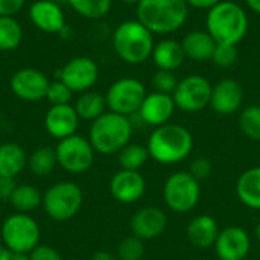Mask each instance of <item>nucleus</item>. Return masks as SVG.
<instances>
[{"label": "nucleus", "mask_w": 260, "mask_h": 260, "mask_svg": "<svg viewBox=\"0 0 260 260\" xmlns=\"http://www.w3.org/2000/svg\"><path fill=\"white\" fill-rule=\"evenodd\" d=\"M15 187H17L15 178L0 177V203H9Z\"/></svg>", "instance_id": "58836bf2"}, {"label": "nucleus", "mask_w": 260, "mask_h": 260, "mask_svg": "<svg viewBox=\"0 0 260 260\" xmlns=\"http://www.w3.org/2000/svg\"><path fill=\"white\" fill-rule=\"evenodd\" d=\"M254 232H256V238H257V241L260 242V221L257 222V225H256V230H254Z\"/></svg>", "instance_id": "de8ad7c7"}, {"label": "nucleus", "mask_w": 260, "mask_h": 260, "mask_svg": "<svg viewBox=\"0 0 260 260\" xmlns=\"http://www.w3.org/2000/svg\"><path fill=\"white\" fill-rule=\"evenodd\" d=\"M175 102L172 94L160 93V91H151L146 94L140 110L139 117L143 123L151 126H161L169 123L175 113Z\"/></svg>", "instance_id": "6ab92c4d"}, {"label": "nucleus", "mask_w": 260, "mask_h": 260, "mask_svg": "<svg viewBox=\"0 0 260 260\" xmlns=\"http://www.w3.org/2000/svg\"><path fill=\"white\" fill-rule=\"evenodd\" d=\"M201 198L200 181L187 171H178L168 177L163 186V200L175 213H187L197 207Z\"/></svg>", "instance_id": "6e6552de"}, {"label": "nucleus", "mask_w": 260, "mask_h": 260, "mask_svg": "<svg viewBox=\"0 0 260 260\" xmlns=\"http://www.w3.org/2000/svg\"><path fill=\"white\" fill-rule=\"evenodd\" d=\"M27 168L26 151L14 142L0 145V177L15 178Z\"/></svg>", "instance_id": "393cba45"}, {"label": "nucleus", "mask_w": 260, "mask_h": 260, "mask_svg": "<svg viewBox=\"0 0 260 260\" xmlns=\"http://www.w3.org/2000/svg\"><path fill=\"white\" fill-rule=\"evenodd\" d=\"M23 41V27L14 17H0V52L15 50Z\"/></svg>", "instance_id": "c85d7f7f"}, {"label": "nucleus", "mask_w": 260, "mask_h": 260, "mask_svg": "<svg viewBox=\"0 0 260 260\" xmlns=\"http://www.w3.org/2000/svg\"><path fill=\"white\" fill-rule=\"evenodd\" d=\"M145 256V241L131 235L120 241L117 245L116 257L119 260H143Z\"/></svg>", "instance_id": "473e14b6"}, {"label": "nucleus", "mask_w": 260, "mask_h": 260, "mask_svg": "<svg viewBox=\"0 0 260 260\" xmlns=\"http://www.w3.org/2000/svg\"><path fill=\"white\" fill-rule=\"evenodd\" d=\"M245 3H247V6H248L253 12L260 14V0H245Z\"/></svg>", "instance_id": "c03bdc74"}, {"label": "nucleus", "mask_w": 260, "mask_h": 260, "mask_svg": "<svg viewBox=\"0 0 260 260\" xmlns=\"http://www.w3.org/2000/svg\"><path fill=\"white\" fill-rule=\"evenodd\" d=\"M149 157L161 165H174L187 158L193 149L192 133L178 123L157 126L146 143Z\"/></svg>", "instance_id": "f257e3e1"}, {"label": "nucleus", "mask_w": 260, "mask_h": 260, "mask_svg": "<svg viewBox=\"0 0 260 260\" xmlns=\"http://www.w3.org/2000/svg\"><path fill=\"white\" fill-rule=\"evenodd\" d=\"M133 137V123L129 117L107 111L101 117L91 122L88 131V140L101 155L119 154Z\"/></svg>", "instance_id": "20e7f679"}, {"label": "nucleus", "mask_w": 260, "mask_h": 260, "mask_svg": "<svg viewBox=\"0 0 260 260\" xmlns=\"http://www.w3.org/2000/svg\"><path fill=\"white\" fill-rule=\"evenodd\" d=\"M84 203V192L75 181H58L43 193L44 213L58 222L69 221L78 215Z\"/></svg>", "instance_id": "423d86ee"}, {"label": "nucleus", "mask_w": 260, "mask_h": 260, "mask_svg": "<svg viewBox=\"0 0 260 260\" xmlns=\"http://www.w3.org/2000/svg\"><path fill=\"white\" fill-rule=\"evenodd\" d=\"M168 227L166 213L155 206H146L139 209L129 221V229L134 236L142 241L157 239L165 233Z\"/></svg>", "instance_id": "dca6fc26"}, {"label": "nucleus", "mask_w": 260, "mask_h": 260, "mask_svg": "<svg viewBox=\"0 0 260 260\" xmlns=\"http://www.w3.org/2000/svg\"><path fill=\"white\" fill-rule=\"evenodd\" d=\"M151 58L158 70L175 72L177 69H180L183 66L186 55H184L181 41H177L172 38H165V40L155 43Z\"/></svg>", "instance_id": "5701e85b"}, {"label": "nucleus", "mask_w": 260, "mask_h": 260, "mask_svg": "<svg viewBox=\"0 0 260 260\" xmlns=\"http://www.w3.org/2000/svg\"><path fill=\"white\" fill-rule=\"evenodd\" d=\"M11 251L6 248V245L3 242H0V260H9L11 259Z\"/></svg>", "instance_id": "37998d69"}, {"label": "nucleus", "mask_w": 260, "mask_h": 260, "mask_svg": "<svg viewBox=\"0 0 260 260\" xmlns=\"http://www.w3.org/2000/svg\"><path fill=\"white\" fill-rule=\"evenodd\" d=\"M43 203V193L32 184H17L9 204L18 213H30Z\"/></svg>", "instance_id": "bb28decb"}, {"label": "nucleus", "mask_w": 260, "mask_h": 260, "mask_svg": "<svg viewBox=\"0 0 260 260\" xmlns=\"http://www.w3.org/2000/svg\"><path fill=\"white\" fill-rule=\"evenodd\" d=\"M206 30L212 35L216 44L238 46L248 32V15L236 2L221 0L216 6L207 11Z\"/></svg>", "instance_id": "7ed1b4c3"}, {"label": "nucleus", "mask_w": 260, "mask_h": 260, "mask_svg": "<svg viewBox=\"0 0 260 260\" xmlns=\"http://www.w3.org/2000/svg\"><path fill=\"white\" fill-rule=\"evenodd\" d=\"M181 46L187 59L195 62H207L212 61L213 52L216 49V41L207 30H190L181 40Z\"/></svg>", "instance_id": "4be33fe9"}, {"label": "nucleus", "mask_w": 260, "mask_h": 260, "mask_svg": "<svg viewBox=\"0 0 260 260\" xmlns=\"http://www.w3.org/2000/svg\"><path fill=\"white\" fill-rule=\"evenodd\" d=\"M67 3L81 17L88 20H99L110 12L113 0H67Z\"/></svg>", "instance_id": "7c9ffc66"}, {"label": "nucleus", "mask_w": 260, "mask_h": 260, "mask_svg": "<svg viewBox=\"0 0 260 260\" xmlns=\"http://www.w3.org/2000/svg\"><path fill=\"white\" fill-rule=\"evenodd\" d=\"M26 0H0V17H14Z\"/></svg>", "instance_id": "ea45409f"}, {"label": "nucleus", "mask_w": 260, "mask_h": 260, "mask_svg": "<svg viewBox=\"0 0 260 260\" xmlns=\"http://www.w3.org/2000/svg\"><path fill=\"white\" fill-rule=\"evenodd\" d=\"M154 34L139 20L122 21L113 34V47L117 56L131 66L146 62L152 56Z\"/></svg>", "instance_id": "39448f33"}, {"label": "nucleus", "mask_w": 260, "mask_h": 260, "mask_svg": "<svg viewBox=\"0 0 260 260\" xmlns=\"http://www.w3.org/2000/svg\"><path fill=\"white\" fill-rule=\"evenodd\" d=\"M58 166L55 148L40 146L27 157V168L35 177H47Z\"/></svg>", "instance_id": "cd10ccee"}, {"label": "nucleus", "mask_w": 260, "mask_h": 260, "mask_svg": "<svg viewBox=\"0 0 260 260\" xmlns=\"http://www.w3.org/2000/svg\"><path fill=\"white\" fill-rule=\"evenodd\" d=\"M146 94L142 81L136 78H120L114 81L105 93L107 107L113 113L129 117L139 113Z\"/></svg>", "instance_id": "1a4fd4ad"}, {"label": "nucleus", "mask_w": 260, "mask_h": 260, "mask_svg": "<svg viewBox=\"0 0 260 260\" xmlns=\"http://www.w3.org/2000/svg\"><path fill=\"white\" fill-rule=\"evenodd\" d=\"M244 260H248V259H244Z\"/></svg>", "instance_id": "09e8293b"}, {"label": "nucleus", "mask_w": 260, "mask_h": 260, "mask_svg": "<svg viewBox=\"0 0 260 260\" xmlns=\"http://www.w3.org/2000/svg\"><path fill=\"white\" fill-rule=\"evenodd\" d=\"M9 260H30L29 253H12Z\"/></svg>", "instance_id": "a18cd8bd"}, {"label": "nucleus", "mask_w": 260, "mask_h": 260, "mask_svg": "<svg viewBox=\"0 0 260 260\" xmlns=\"http://www.w3.org/2000/svg\"><path fill=\"white\" fill-rule=\"evenodd\" d=\"M0 235L11 253H30L40 245L41 229L29 213L15 212L3 221Z\"/></svg>", "instance_id": "0eeeda50"}, {"label": "nucleus", "mask_w": 260, "mask_h": 260, "mask_svg": "<svg viewBox=\"0 0 260 260\" xmlns=\"http://www.w3.org/2000/svg\"><path fill=\"white\" fill-rule=\"evenodd\" d=\"M79 116L72 104L67 105H50L44 116L46 133L58 142L76 134L79 128Z\"/></svg>", "instance_id": "a211bd4d"}, {"label": "nucleus", "mask_w": 260, "mask_h": 260, "mask_svg": "<svg viewBox=\"0 0 260 260\" xmlns=\"http://www.w3.org/2000/svg\"><path fill=\"white\" fill-rule=\"evenodd\" d=\"M244 104V88L239 81L233 78H224L212 88L210 105L216 114L232 116L241 110Z\"/></svg>", "instance_id": "f3484780"}, {"label": "nucleus", "mask_w": 260, "mask_h": 260, "mask_svg": "<svg viewBox=\"0 0 260 260\" xmlns=\"http://www.w3.org/2000/svg\"><path fill=\"white\" fill-rule=\"evenodd\" d=\"M73 91L59 79L50 81L46 99L50 102V105H67L72 102Z\"/></svg>", "instance_id": "f704fd0d"}, {"label": "nucleus", "mask_w": 260, "mask_h": 260, "mask_svg": "<svg viewBox=\"0 0 260 260\" xmlns=\"http://www.w3.org/2000/svg\"><path fill=\"white\" fill-rule=\"evenodd\" d=\"M111 197L120 204H134L145 195L146 181L140 171H117L108 184Z\"/></svg>", "instance_id": "2eb2a0df"}, {"label": "nucleus", "mask_w": 260, "mask_h": 260, "mask_svg": "<svg viewBox=\"0 0 260 260\" xmlns=\"http://www.w3.org/2000/svg\"><path fill=\"white\" fill-rule=\"evenodd\" d=\"M119 166L120 169L125 171H140L146 161L151 158L148 148L143 145H137V143H128L119 154Z\"/></svg>", "instance_id": "c756f323"}, {"label": "nucleus", "mask_w": 260, "mask_h": 260, "mask_svg": "<svg viewBox=\"0 0 260 260\" xmlns=\"http://www.w3.org/2000/svg\"><path fill=\"white\" fill-rule=\"evenodd\" d=\"M178 78L175 76L174 72H168V70H158L154 73L152 76V87L154 91H160V93H166V94H172L178 85Z\"/></svg>", "instance_id": "c9c22d12"}, {"label": "nucleus", "mask_w": 260, "mask_h": 260, "mask_svg": "<svg viewBox=\"0 0 260 260\" xmlns=\"http://www.w3.org/2000/svg\"><path fill=\"white\" fill-rule=\"evenodd\" d=\"M239 201L253 210H260V166L244 171L236 181Z\"/></svg>", "instance_id": "b1692460"}, {"label": "nucleus", "mask_w": 260, "mask_h": 260, "mask_svg": "<svg viewBox=\"0 0 260 260\" xmlns=\"http://www.w3.org/2000/svg\"><path fill=\"white\" fill-rule=\"evenodd\" d=\"M213 85L201 75H189L178 81L172 93L175 107L186 113H198L210 105Z\"/></svg>", "instance_id": "9b49d317"}, {"label": "nucleus", "mask_w": 260, "mask_h": 260, "mask_svg": "<svg viewBox=\"0 0 260 260\" xmlns=\"http://www.w3.org/2000/svg\"><path fill=\"white\" fill-rule=\"evenodd\" d=\"M218 222L210 215H198L195 216L186 229L187 241L200 250H207L215 245L216 238L219 235Z\"/></svg>", "instance_id": "412c9836"}, {"label": "nucleus", "mask_w": 260, "mask_h": 260, "mask_svg": "<svg viewBox=\"0 0 260 260\" xmlns=\"http://www.w3.org/2000/svg\"><path fill=\"white\" fill-rule=\"evenodd\" d=\"M136 6V20L158 35L177 32L189 17L186 0H140Z\"/></svg>", "instance_id": "f03ea898"}, {"label": "nucleus", "mask_w": 260, "mask_h": 260, "mask_svg": "<svg viewBox=\"0 0 260 260\" xmlns=\"http://www.w3.org/2000/svg\"><path fill=\"white\" fill-rule=\"evenodd\" d=\"M30 260H62V256L59 254L58 250H55L50 245H37L30 253H29Z\"/></svg>", "instance_id": "4c0bfd02"}, {"label": "nucleus", "mask_w": 260, "mask_h": 260, "mask_svg": "<svg viewBox=\"0 0 260 260\" xmlns=\"http://www.w3.org/2000/svg\"><path fill=\"white\" fill-rule=\"evenodd\" d=\"M73 107H75L79 119L88 120V122H93L98 117H101L104 113H107V108H108L105 94H102L99 91H93V90L81 93Z\"/></svg>", "instance_id": "a878e982"}, {"label": "nucleus", "mask_w": 260, "mask_h": 260, "mask_svg": "<svg viewBox=\"0 0 260 260\" xmlns=\"http://www.w3.org/2000/svg\"><path fill=\"white\" fill-rule=\"evenodd\" d=\"M56 79L62 81L73 93H84L98 82L99 67L90 56H75L56 70Z\"/></svg>", "instance_id": "f8f14e48"}, {"label": "nucleus", "mask_w": 260, "mask_h": 260, "mask_svg": "<svg viewBox=\"0 0 260 260\" xmlns=\"http://www.w3.org/2000/svg\"><path fill=\"white\" fill-rule=\"evenodd\" d=\"M221 0H186L189 8H197V9H212L216 6Z\"/></svg>", "instance_id": "a19ab883"}, {"label": "nucleus", "mask_w": 260, "mask_h": 260, "mask_svg": "<svg viewBox=\"0 0 260 260\" xmlns=\"http://www.w3.org/2000/svg\"><path fill=\"white\" fill-rule=\"evenodd\" d=\"M213 247L219 260H244L251 251V239L242 227L230 225L219 232Z\"/></svg>", "instance_id": "4468645a"}, {"label": "nucleus", "mask_w": 260, "mask_h": 260, "mask_svg": "<svg viewBox=\"0 0 260 260\" xmlns=\"http://www.w3.org/2000/svg\"><path fill=\"white\" fill-rule=\"evenodd\" d=\"M212 171H213V165L207 157H197L195 160H192L187 172L195 180H198L201 183L203 180H206L212 175Z\"/></svg>", "instance_id": "e433bc0d"}, {"label": "nucleus", "mask_w": 260, "mask_h": 260, "mask_svg": "<svg viewBox=\"0 0 260 260\" xmlns=\"http://www.w3.org/2000/svg\"><path fill=\"white\" fill-rule=\"evenodd\" d=\"M122 3H126V5H137L140 0H120Z\"/></svg>", "instance_id": "49530a36"}, {"label": "nucleus", "mask_w": 260, "mask_h": 260, "mask_svg": "<svg viewBox=\"0 0 260 260\" xmlns=\"http://www.w3.org/2000/svg\"><path fill=\"white\" fill-rule=\"evenodd\" d=\"M239 128L247 139L260 142V105L253 104L241 111Z\"/></svg>", "instance_id": "2f4dec72"}, {"label": "nucleus", "mask_w": 260, "mask_h": 260, "mask_svg": "<svg viewBox=\"0 0 260 260\" xmlns=\"http://www.w3.org/2000/svg\"><path fill=\"white\" fill-rule=\"evenodd\" d=\"M239 50L235 44H216V49L213 52L212 61L222 69H229L238 62Z\"/></svg>", "instance_id": "72a5a7b5"}, {"label": "nucleus", "mask_w": 260, "mask_h": 260, "mask_svg": "<svg viewBox=\"0 0 260 260\" xmlns=\"http://www.w3.org/2000/svg\"><path fill=\"white\" fill-rule=\"evenodd\" d=\"M49 84V78L34 67L18 69L9 81L11 91L24 102H40L46 99Z\"/></svg>", "instance_id": "ddd939ff"}, {"label": "nucleus", "mask_w": 260, "mask_h": 260, "mask_svg": "<svg viewBox=\"0 0 260 260\" xmlns=\"http://www.w3.org/2000/svg\"><path fill=\"white\" fill-rule=\"evenodd\" d=\"M30 23L43 32L61 34L67 24L61 5L52 0H37L29 8Z\"/></svg>", "instance_id": "aec40b11"}, {"label": "nucleus", "mask_w": 260, "mask_h": 260, "mask_svg": "<svg viewBox=\"0 0 260 260\" xmlns=\"http://www.w3.org/2000/svg\"><path fill=\"white\" fill-rule=\"evenodd\" d=\"M90 260H119L114 254L108 253V251H98L91 256Z\"/></svg>", "instance_id": "79ce46f5"}, {"label": "nucleus", "mask_w": 260, "mask_h": 260, "mask_svg": "<svg viewBox=\"0 0 260 260\" xmlns=\"http://www.w3.org/2000/svg\"><path fill=\"white\" fill-rule=\"evenodd\" d=\"M58 165L69 174H84L93 163L96 151L93 149L88 139L73 134L67 139H62L55 146Z\"/></svg>", "instance_id": "9d476101"}]
</instances>
